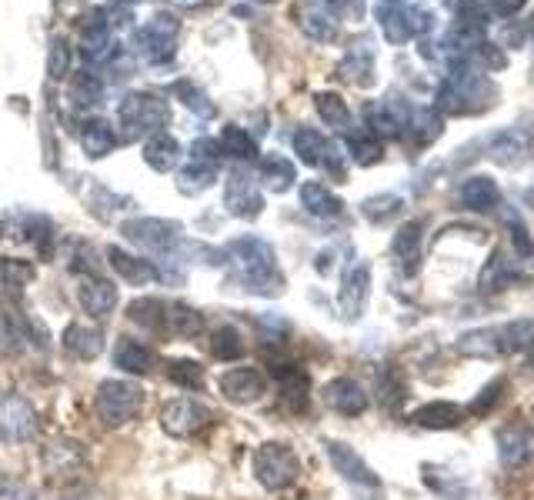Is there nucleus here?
Segmentation results:
<instances>
[{
    "mask_svg": "<svg viewBox=\"0 0 534 500\" xmlns=\"http://www.w3.org/2000/svg\"><path fill=\"white\" fill-rule=\"evenodd\" d=\"M127 320L161 340H194L204 334V314L191 304H181V300L137 297L127 304Z\"/></svg>",
    "mask_w": 534,
    "mask_h": 500,
    "instance_id": "f257e3e1",
    "label": "nucleus"
},
{
    "mask_svg": "<svg viewBox=\"0 0 534 500\" xmlns=\"http://www.w3.org/2000/svg\"><path fill=\"white\" fill-rule=\"evenodd\" d=\"M224 254L234 260V277L237 284L251 294L261 297H278L284 290V274L278 267V254L267 240L247 234V237H234L231 244L224 247Z\"/></svg>",
    "mask_w": 534,
    "mask_h": 500,
    "instance_id": "f03ea898",
    "label": "nucleus"
},
{
    "mask_svg": "<svg viewBox=\"0 0 534 500\" xmlns=\"http://www.w3.org/2000/svg\"><path fill=\"white\" fill-rule=\"evenodd\" d=\"M167 124H171V107L154 90H127L117 104V127H121L124 144L164 134Z\"/></svg>",
    "mask_w": 534,
    "mask_h": 500,
    "instance_id": "7ed1b4c3",
    "label": "nucleus"
},
{
    "mask_svg": "<svg viewBox=\"0 0 534 500\" xmlns=\"http://www.w3.org/2000/svg\"><path fill=\"white\" fill-rule=\"evenodd\" d=\"M534 347V320H511L501 327L471 330L458 340V350L464 357H504L518 354V350Z\"/></svg>",
    "mask_w": 534,
    "mask_h": 500,
    "instance_id": "20e7f679",
    "label": "nucleus"
},
{
    "mask_svg": "<svg viewBox=\"0 0 534 500\" xmlns=\"http://www.w3.org/2000/svg\"><path fill=\"white\" fill-rule=\"evenodd\" d=\"M94 410H97V417H101L104 427H124V424H131V420L141 417L144 390L137 387L134 380L107 377V380L97 384Z\"/></svg>",
    "mask_w": 534,
    "mask_h": 500,
    "instance_id": "39448f33",
    "label": "nucleus"
},
{
    "mask_svg": "<svg viewBox=\"0 0 534 500\" xmlns=\"http://www.w3.org/2000/svg\"><path fill=\"white\" fill-rule=\"evenodd\" d=\"M177 34H181V17L171 10H157L134 34V54L151 67L171 64L177 57Z\"/></svg>",
    "mask_w": 534,
    "mask_h": 500,
    "instance_id": "423d86ee",
    "label": "nucleus"
},
{
    "mask_svg": "<svg viewBox=\"0 0 534 500\" xmlns=\"http://www.w3.org/2000/svg\"><path fill=\"white\" fill-rule=\"evenodd\" d=\"M254 477H257V484L267 490H288L291 484H298L301 460L288 444H281V440H267V444L257 447V454H254Z\"/></svg>",
    "mask_w": 534,
    "mask_h": 500,
    "instance_id": "0eeeda50",
    "label": "nucleus"
},
{
    "mask_svg": "<svg viewBox=\"0 0 534 500\" xmlns=\"http://www.w3.org/2000/svg\"><path fill=\"white\" fill-rule=\"evenodd\" d=\"M184 157V167L177 170V190L181 194H201L221 174V147H217L214 137H197Z\"/></svg>",
    "mask_w": 534,
    "mask_h": 500,
    "instance_id": "6e6552de",
    "label": "nucleus"
},
{
    "mask_svg": "<svg viewBox=\"0 0 534 500\" xmlns=\"http://www.w3.org/2000/svg\"><path fill=\"white\" fill-rule=\"evenodd\" d=\"M121 234L134 247L147 250V254H171L181 244L184 227L177 220H164V217H134V220H124Z\"/></svg>",
    "mask_w": 534,
    "mask_h": 500,
    "instance_id": "1a4fd4ad",
    "label": "nucleus"
},
{
    "mask_svg": "<svg viewBox=\"0 0 534 500\" xmlns=\"http://www.w3.org/2000/svg\"><path fill=\"white\" fill-rule=\"evenodd\" d=\"M41 434V414L24 394H0V440L7 444H27Z\"/></svg>",
    "mask_w": 534,
    "mask_h": 500,
    "instance_id": "9d476101",
    "label": "nucleus"
},
{
    "mask_svg": "<svg viewBox=\"0 0 534 500\" xmlns=\"http://www.w3.org/2000/svg\"><path fill=\"white\" fill-rule=\"evenodd\" d=\"M214 420V410L204 404V400H194V397H177V400H167L164 410H161V427L164 434H171L177 440H187V437H197L201 430Z\"/></svg>",
    "mask_w": 534,
    "mask_h": 500,
    "instance_id": "9b49d317",
    "label": "nucleus"
},
{
    "mask_svg": "<svg viewBox=\"0 0 534 500\" xmlns=\"http://www.w3.org/2000/svg\"><path fill=\"white\" fill-rule=\"evenodd\" d=\"M44 470L51 474V480H77L87 474L91 467V457H87V447L74 437H57L44 447L41 454Z\"/></svg>",
    "mask_w": 534,
    "mask_h": 500,
    "instance_id": "f8f14e48",
    "label": "nucleus"
},
{
    "mask_svg": "<svg viewBox=\"0 0 534 500\" xmlns=\"http://www.w3.org/2000/svg\"><path fill=\"white\" fill-rule=\"evenodd\" d=\"M224 207H227V214L237 220L261 217L264 197H261V190H257V180L247 174V167H231V174L224 180Z\"/></svg>",
    "mask_w": 534,
    "mask_h": 500,
    "instance_id": "ddd939ff",
    "label": "nucleus"
},
{
    "mask_svg": "<svg viewBox=\"0 0 534 500\" xmlns=\"http://www.w3.org/2000/svg\"><path fill=\"white\" fill-rule=\"evenodd\" d=\"M294 154H298L304 164L324 167L331 177H344L341 154L334 150V144L321 134V130H314V127H298V130H294Z\"/></svg>",
    "mask_w": 534,
    "mask_h": 500,
    "instance_id": "4468645a",
    "label": "nucleus"
},
{
    "mask_svg": "<svg viewBox=\"0 0 534 500\" xmlns=\"http://www.w3.org/2000/svg\"><path fill=\"white\" fill-rule=\"evenodd\" d=\"M217 387H221L224 400H231V404H241V407L257 404L267 394V374L261 367H231L221 374Z\"/></svg>",
    "mask_w": 534,
    "mask_h": 500,
    "instance_id": "2eb2a0df",
    "label": "nucleus"
},
{
    "mask_svg": "<svg viewBox=\"0 0 534 500\" xmlns=\"http://www.w3.org/2000/svg\"><path fill=\"white\" fill-rule=\"evenodd\" d=\"M0 234L17 244H34L44 254H51L54 247V224L44 214H11L0 224Z\"/></svg>",
    "mask_w": 534,
    "mask_h": 500,
    "instance_id": "dca6fc26",
    "label": "nucleus"
},
{
    "mask_svg": "<svg viewBox=\"0 0 534 500\" xmlns=\"http://www.w3.org/2000/svg\"><path fill=\"white\" fill-rule=\"evenodd\" d=\"M117 300L121 297H117L114 280H107L101 274H87V277L77 280V304L84 307V314L104 320L117 310Z\"/></svg>",
    "mask_w": 534,
    "mask_h": 500,
    "instance_id": "f3484780",
    "label": "nucleus"
},
{
    "mask_svg": "<svg viewBox=\"0 0 534 500\" xmlns=\"http://www.w3.org/2000/svg\"><path fill=\"white\" fill-rule=\"evenodd\" d=\"M104 254H107V264H111V270L124 280L127 287H147V284H154V280L161 277V270H157L154 260L137 257V254H131V250H124L117 244L107 247Z\"/></svg>",
    "mask_w": 534,
    "mask_h": 500,
    "instance_id": "a211bd4d",
    "label": "nucleus"
},
{
    "mask_svg": "<svg viewBox=\"0 0 534 500\" xmlns=\"http://www.w3.org/2000/svg\"><path fill=\"white\" fill-rule=\"evenodd\" d=\"M368 290H371V267L368 264H351L344 270L341 290H338V307L344 320H358L368 307Z\"/></svg>",
    "mask_w": 534,
    "mask_h": 500,
    "instance_id": "6ab92c4d",
    "label": "nucleus"
},
{
    "mask_svg": "<svg viewBox=\"0 0 534 500\" xmlns=\"http://www.w3.org/2000/svg\"><path fill=\"white\" fill-rule=\"evenodd\" d=\"M77 140H81V150L91 160H104L111 157L117 144H121V134H117V127L111 124L107 117H84L81 130H77Z\"/></svg>",
    "mask_w": 534,
    "mask_h": 500,
    "instance_id": "aec40b11",
    "label": "nucleus"
},
{
    "mask_svg": "<svg viewBox=\"0 0 534 500\" xmlns=\"http://www.w3.org/2000/svg\"><path fill=\"white\" fill-rule=\"evenodd\" d=\"M271 370H274V377H278V390H281L284 407H291L301 414V410L311 404L308 374H304L298 364H288V360H271Z\"/></svg>",
    "mask_w": 534,
    "mask_h": 500,
    "instance_id": "412c9836",
    "label": "nucleus"
},
{
    "mask_svg": "<svg viewBox=\"0 0 534 500\" xmlns=\"http://www.w3.org/2000/svg\"><path fill=\"white\" fill-rule=\"evenodd\" d=\"M328 457L334 470L348 480L354 487H378V477H374V470L364 464V457L358 454L354 447L348 444H338V440H328Z\"/></svg>",
    "mask_w": 534,
    "mask_h": 500,
    "instance_id": "4be33fe9",
    "label": "nucleus"
},
{
    "mask_svg": "<svg viewBox=\"0 0 534 500\" xmlns=\"http://www.w3.org/2000/svg\"><path fill=\"white\" fill-rule=\"evenodd\" d=\"M104 94H107L104 77L94 74L91 67L74 70V74L67 77V104H71L74 110H94V107H101Z\"/></svg>",
    "mask_w": 534,
    "mask_h": 500,
    "instance_id": "5701e85b",
    "label": "nucleus"
},
{
    "mask_svg": "<svg viewBox=\"0 0 534 500\" xmlns=\"http://www.w3.org/2000/svg\"><path fill=\"white\" fill-rule=\"evenodd\" d=\"M324 404H328L331 410H338V414H344V417H358L368 410V394H364V387L358 384V380L338 377L324 387Z\"/></svg>",
    "mask_w": 534,
    "mask_h": 500,
    "instance_id": "b1692460",
    "label": "nucleus"
},
{
    "mask_svg": "<svg viewBox=\"0 0 534 500\" xmlns=\"http://www.w3.org/2000/svg\"><path fill=\"white\" fill-rule=\"evenodd\" d=\"M114 367L117 370H124V374H134V377H144V374H151L154 364H157V354L147 344H141V340H134V337H121L114 344Z\"/></svg>",
    "mask_w": 534,
    "mask_h": 500,
    "instance_id": "393cba45",
    "label": "nucleus"
},
{
    "mask_svg": "<svg viewBox=\"0 0 534 500\" xmlns=\"http://www.w3.org/2000/svg\"><path fill=\"white\" fill-rule=\"evenodd\" d=\"M184 160V147L181 140L171 137L164 130V134H154L144 140V164L157 170V174H171V170H177V164Z\"/></svg>",
    "mask_w": 534,
    "mask_h": 500,
    "instance_id": "a878e982",
    "label": "nucleus"
},
{
    "mask_svg": "<svg viewBox=\"0 0 534 500\" xmlns=\"http://www.w3.org/2000/svg\"><path fill=\"white\" fill-rule=\"evenodd\" d=\"M498 454L504 467H521L524 460L534 457V427L514 424L498 434Z\"/></svg>",
    "mask_w": 534,
    "mask_h": 500,
    "instance_id": "bb28decb",
    "label": "nucleus"
},
{
    "mask_svg": "<svg viewBox=\"0 0 534 500\" xmlns=\"http://www.w3.org/2000/svg\"><path fill=\"white\" fill-rule=\"evenodd\" d=\"M217 147H221L224 157H231L237 167L244 164H257L261 160V147H257V137L251 130L237 127V124H227L221 130V137H217Z\"/></svg>",
    "mask_w": 534,
    "mask_h": 500,
    "instance_id": "cd10ccee",
    "label": "nucleus"
},
{
    "mask_svg": "<svg viewBox=\"0 0 534 500\" xmlns=\"http://www.w3.org/2000/svg\"><path fill=\"white\" fill-rule=\"evenodd\" d=\"M294 20H298V27L308 34L311 40H318V44H328L338 34V20L328 7L321 4H298L294 7Z\"/></svg>",
    "mask_w": 534,
    "mask_h": 500,
    "instance_id": "c85d7f7f",
    "label": "nucleus"
},
{
    "mask_svg": "<svg viewBox=\"0 0 534 500\" xmlns=\"http://www.w3.org/2000/svg\"><path fill=\"white\" fill-rule=\"evenodd\" d=\"M257 177H261V184L267 190L284 194V190H291L294 180H298V167L284 154H261V160H257Z\"/></svg>",
    "mask_w": 534,
    "mask_h": 500,
    "instance_id": "c756f323",
    "label": "nucleus"
},
{
    "mask_svg": "<svg viewBox=\"0 0 534 500\" xmlns=\"http://www.w3.org/2000/svg\"><path fill=\"white\" fill-rule=\"evenodd\" d=\"M64 350L71 354L74 360H84V364H91V360L101 357L104 350V337L97 327H87V324H67L64 330Z\"/></svg>",
    "mask_w": 534,
    "mask_h": 500,
    "instance_id": "7c9ffc66",
    "label": "nucleus"
},
{
    "mask_svg": "<svg viewBox=\"0 0 534 500\" xmlns=\"http://www.w3.org/2000/svg\"><path fill=\"white\" fill-rule=\"evenodd\" d=\"M421 230V220H411L394 234V257H398L404 274H414L421 264Z\"/></svg>",
    "mask_w": 534,
    "mask_h": 500,
    "instance_id": "2f4dec72",
    "label": "nucleus"
},
{
    "mask_svg": "<svg viewBox=\"0 0 534 500\" xmlns=\"http://www.w3.org/2000/svg\"><path fill=\"white\" fill-rule=\"evenodd\" d=\"M207 350H211L214 360H224V364H231V360H241L244 357V337L241 330L231 327V324H221L211 330V337H207Z\"/></svg>",
    "mask_w": 534,
    "mask_h": 500,
    "instance_id": "473e14b6",
    "label": "nucleus"
},
{
    "mask_svg": "<svg viewBox=\"0 0 534 500\" xmlns=\"http://www.w3.org/2000/svg\"><path fill=\"white\" fill-rule=\"evenodd\" d=\"M461 204L471 210H491L501 200V190L491 177H468L458 190Z\"/></svg>",
    "mask_w": 534,
    "mask_h": 500,
    "instance_id": "72a5a7b5",
    "label": "nucleus"
},
{
    "mask_svg": "<svg viewBox=\"0 0 534 500\" xmlns=\"http://www.w3.org/2000/svg\"><path fill=\"white\" fill-rule=\"evenodd\" d=\"M301 204L311 210L314 217H338L344 204L338 194H331L328 187L318 184V180H308V184H301Z\"/></svg>",
    "mask_w": 534,
    "mask_h": 500,
    "instance_id": "f704fd0d",
    "label": "nucleus"
},
{
    "mask_svg": "<svg viewBox=\"0 0 534 500\" xmlns=\"http://www.w3.org/2000/svg\"><path fill=\"white\" fill-rule=\"evenodd\" d=\"M171 94L181 100V104L191 110V114L204 117V120H214L217 117V107L214 100L204 94V87H197L194 80H174L171 84Z\"/></svg>",
    "mask_w": 534,
    "mask_h": 500,
    "instance_id": "c9c22d12",
    "label": "nucleus"
},
{
    "mask_svg": "<svg viewBox=\"0 0 534 500\" xmlns=\"http://www.w3.org/2000/svg\"><path fill=\"white\" fill-rule=\"evenodd\" d=\"M74 74V44L61 34L51 37V47H47V77L54 84H61Z\"/></svg>",
    "mask_w": 534,
    "mask_h": 500,
    "instance_id": "e433bc0d",
    "label": "nucleus"
},
{
    "mask_svg": "<svg viewBox=\"0 0 534 500\" xmlns=\"http://www.w3.org/2000/svg\"><path fill=\"white\" fill-rule=\"evenodd\" d=\"M378 20H381V30H384V37L391 40V44H404L411 34H414V17H411V10H404L401 4H384L378 10Z\"/></svg>",
    "mask_w": 534,
    "mask_h": 500,
    "instance_id": "4c0bfd02",
    "label": "nucleus"
},
{
    "mask_svg": "<svg viewBox=\"0 0 534 500\" xmlns=\"http://www.w3.org/2000/svg\"><path fill=\"white\" fill-rule=\"evenodd\" d=\"M421 427H431V430H448V427H458L464 420V410L448 404V400H434V404L421 407L418 414H414Z\"/></svg>",
    "mask_w": 534,
    "mask_h": 500,
    "instance_id": "58836bf2",
    "label": "nucleus"
},
{
    "mask_svg": "<svg viewBox=\"0 0 534 500\" xmlns=\"http://www.w3.org/2000/svg\"><path fill=\"white\" fill-rule=\"evenodd\" d=\"M344 144H348V154L358 160V164H374V160H381V140L371 134L368 127H358V130H344Z\"/></svg>",
    "mask_w": 534,
    "mask_h": 500,
    "instance_id": "ea45409f",
    "label": "nucleus"
},
{
    "mask_svg": "<svg viewBox=\"0 0 534 500\" xmlns=\"http://www.w3.org/2000/svg\"><path fill=\"white\" fill-rule=\"evenodd\" d=\"M37 267L24 257H7L0 254V284L7 290H24L27 284H34Z\"/></svg>",
    "mask_w": 534,
    "mask_h": 500,
    "instance_id": "a19ab883",
    "label": "nucleus"
},
{
    "mask_svg": "<svg viewBox=\"0 0 534 500\" xmlns=\"http://www.w3.org/2000/svg\"><path fill=\"white\" fill-rule=\"evenodd\" d=\"M167 380L184 390H204V367L191 357H174L167 360Z\"/></svg>",
    "mask_w": 534,
    "mask_h": 500,
    "instance_id": "79ce46f5",
    "label": "nucleus"
},
{
    "mask_svg": "<svg viewBox=\"0 0 534 500\" xmlns=\"http://www.w3.org/2000/svg\"><path fill=\"white\" fill-rule=\"evenodd\" d=\"M314 107H318V114H321V120H324V124H328V127H334V130H348V124H351V110H348V104H344V97L331 94V90H324V94L314 97Z\"/></svg>",
    "mask_w": 534,
    "mask_h": 500,
    "instance_id": "37998d69",
    "label": "nucleus"
},
{
    "mask_svg": "<svg viewBox=\"0 0 534 500\" xmlns=\"http://www.w3.org/2000/svg\"><path fill=\"white\" fill-rule=\"evenodd\" d=\"M401 207H404V200L398 194H378V197H368L361 204V214L374 220V224H384V220H391V217H398L401 214Z\"/></svg>",
    "mask_w": 534,
    "mask_h": 500,
    "instance_id": "c03bdc74",
    "label": "nucleus"
},
{
    "mask_svg": "<svg viewBox=\"0 0 534 500\" xmlns=\"http://www.w3.org/2000/svg\"><path fill=\"white\" fill-rule=\"evenodd\" d=\"M131 200L127 197H121V194H111L104 184H94L91 187V197H87V207H91V214L94 217H101V220H107L114 214V210H121V207H127Z\"/></svg>",
    "mask_w": 534,
    "mask_h": 500,
    "instance_id": "a18cd8bd",
    "label": "nucleus"
},
{
    "mask_svg": "<svg viewBox=\"0 0 534 500\" xmlns=\"http://www.w3.org/2000/svg\"><path fill=\"white\" fill-rule=\"evenodd\" d=\"M514 280V267L504 260V254H494L488 267L481 270V287L484 290H504Z\"/></svg>",
    "mask_w": 534,
    "mask_h": 500,
    "instance_id": "49530a36",
    "label": "nucleus"
},
{
    "mask_svg": "<svg viewBox=\"0 0 534 500\" xmlns=\"http://www.w3.org/2000/svg\"><path fill=\"white\" fill-rule=\"evenodd\" d=\"M0 500H37V490L14 474H0Z\"/></svg>",
    "mask_w": 534,
    "mask_h": 500,
    "instance_id": "de8ad7c7",
    "label": "nucleus"
},
{
    "mask_svg": "<svg viewBox=\"0 0 534 500\" xmlns=\"http://www.w3.org/2000/svg\"><path fill=\"white\" fill-rule=\"evenodd\" d=\"M488 7L494 10V14L511 17V14H518V10L524 7V0H488Z\"/></svg>",
    "mask_w": 534,
    "mask_h": 500,
    "instance_id": "09e8293b",
    "label": "nucleus"
},
{
    "mask_svg": "<svg viewBox=\"0 0 534 500\" xmlns=\"http://www.w3.org/2000/svg\"><path fill=\"white\" fill-rule=\"evenodd\" d=\"M64 500H104L101 490H94V487H71L64 494Z\"/></svg>",
    "mask_w": 534,
    "mask_h": 500,
    "instance_id": "8fccbe9b",
    "label": "nucleus"
},
{
    "mask_svg": "<svg viewBox=\"0 0 534 500\" xmlns=\"http://www.w3.org/2000/svg\"><path fill=\"white\" fill-rule=\"evenodd\" d=\"M257 4H271V0H257Z\"/></svg>",
    "mask_w": 534,
    "mask_h": 500,
    "instance_id": "3c124183",
    "label": "nucleus"
},
{
    "mask_svg": "<svg viewBox=\"0 0 534 500\" xmlns=\"http://www.w3.org/2000/svg\"><path fill=\"white\" fill-rule=\"evenodd\" d=\"M124 4H137V0H124Z\"/></svg>",
    "mask_w": 534,
    "mask_h": 500,
    "instance_id": "603ef678",
    "label": "nucleus"
}]
</instances>
